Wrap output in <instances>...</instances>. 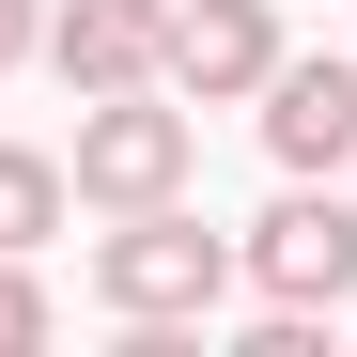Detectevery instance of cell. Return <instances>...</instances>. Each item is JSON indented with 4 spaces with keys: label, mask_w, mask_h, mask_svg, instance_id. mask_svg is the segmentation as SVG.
I'll list each match as a JSON object with an SVG mask.
<instances>
[{
    "label": "cell",
    "mask_w": 357,
    "mask_h": 357,
    "mask_svg": "<svg viewBox=\"0 0 357 357\" xmlns=\"http://www.w3.org/2000/svg\"><path fill=\"white\" fill-rule=\"evenodd\" d=\"M187 171H202V109H171V78H125V93H78V155H63V187L78 202H187Z\"/></svg>",
    "instance_id": "cell-1"
},
{
    "label": "cell",
    "mask_w": 357,
    "mask_h": 357,
    "mask_svg": "<svg viewBox=\"0 0 357 357\" xmlns=\"http://www.w3.org/2000/svg\"><path fill=\"white\" fill-rule=\"evenodd\" d=\"M218 280H233V249H218L187 202H125V233L93 249V295H109L125 326H202Z\"/></svg>",
    "instance_id": "cell-2"
},
{
    "label": "cell",
    "mask_w": 357,
    "mask_h": 357,
    "mask_svg": "<svg viewBox=\"0 0 357 357\" xmlns=\"http://www.w3.org/2000/svg\"><path fill=\"white\" fill-rule=\"evenodd\" d=\"M233 280H249L264 311H342V295H357V187H311V171H295V202L249 218Z\"/></svg>",
    "instance_id": "cell-3"
},
{
    "label": "cell",
    "mask_w": 357,
    "mask_h": 357,
    "mask_svg": "<svg viewBox=\"0 0 357 357\" xmlns=\"http://www.w3.org/2000/svg\"><path fill=\"white\" fill-rule=\"evenodd\" d=\"M264 63H280V16H264V0H171V31H155V78L202 93V109L264 93Z\"/></svg>",
    "instance_id": "cell-4"
},
{
    "label": "cell",
    "mask_w": 357,
    "mask_h": 357,
    "mask_svg": "<svg viewBox=\"0 0 357 357\" xmlns=\"http://www.w3.org/2000/svg\"><path fill=\"white\" fill-rule=\"evenodd\" d=\"M264 155L280 171H342L357 155V63H264Z\"/></svg>",
    "instance_id": "cell-5"
},
{
    "label": "cell",
    "mask_w": 357,
    "mask_h": 357,
    "mask_svg": "<svg viewBox=\"0 0 357 357\" xmlns=\"http://www.w3.org/2000/svg\"><path fill=\"white\" fill-rule=\"evenodd\" d=\"M155 31H171V0H63L47 16V63L78 93H125V78H155Z\"/></svg>",
    "instance_id": "cell-6"
},
{
    "label": "cell",
    "mask_w": 357,
    "mask_h": 357,
    "mask_svg": "<svg viewBox=\"0 0 357 357\" xmlns=\"http://www.w3.org/2000/svg\"><path fill=\"white\" fill-rule=\"evenodd\" d=\"M47 233H63V155L0 140V249H47Z\"/></svg>",
    "instance_id": "cell-7"
},
{
    "label": "cell",
    "mask_w": 357,
    "mask_h": 357,
    "mask_svg": "<svg viewBox=\"0 0 357 357\" xmlns=\"http://www.w3.org/2000/svg\"><path fill=\"white\" fill-rule=\"evenodd\" d=\"M47 342V280H31V249H0V357H31Z\"/></svg>",
    "instance_id": "cell-8"
},
{
    "label": "cell",
    "mask_w": 357,
    "mask_h": 357,
    "mask_svg": "<svg viewBox=\"0 0 357 357\" xmlns=\"http://www.w3.org/2000/svg\"><path fill=\"white\" fill-rule=\"evenodd\" d=\"M31 47H47V0H0V78H16Z\"/></svg>",
    "instance_id": "cell-9"
},
{
    "label": "cell",
    "mask_w": 357,
    "mask_h": 357,
    "mask_svg": "<svg viewBox=\"0 0 357 357\" xmlns=\"http://www.w3.org/2000/svg\"><path fill=\"white\" fill-rule=\"evenodd\" d=\"M342 171H357V155H342Z\"/></svg>",
    "instance_id": "cell-10"
}]
</instances>
